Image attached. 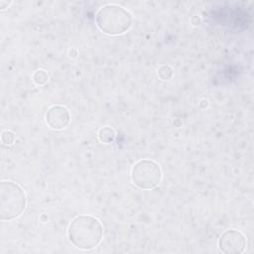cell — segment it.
<instances>
[{
	"instance_id": "obj_1",
	"label": "cell",
	"mask_w": 254,
	"mask_h": 254,
	"mask_svg": "<svg viewBox=\"0 0 254 254\" xmlns=\"http://www.w3.org/2000/svg\"><path fill=\"white\" fill-rule=\"evenodd\" d=\"M67 237L70 243L78 249L90 250L99 245L103 237L101 222L90 215L74 217L67 227Z\"/></svg>"
},
{
	"instance_id": "obj_3",
	"label": "cell",
	"mask_w": 254,
	"mask_h": 254,
	"mask_svg": "<svg viewBox=\"0 0 254 254\" xmlns=\"http://www.w3.org/2000/svg\"><path fill=\"white\" fill-rule=\"evenodd\" d=\"M26 206V194L23 189L11 181L0 183V218L12 220L21 215Z\"/></svg>"
},
{
	"instance_id": "obj_4",
	"label": "cell",
	"mask_w": 254,
	"mask_h": 254,
	"mask_svg": "<svg viewBox=\"0 0 254 254\" xmlns=\"http://www.w3.org/2000/svg\"><path fill=\"white\" fill-rule=\"evenodd\" d=\"M131 180L136 187L151 190L161 183L162 170L160 166L152 160H140L132 167Z\"/></svg>"
},
{
	"instance_id": "obj_5",
	"label": "cell",
	"mask_w": 254,
	"mask_h": 254,
	"mask_svg": "<svg viewBox=\"0 0 254 254\" xmlns=\"http://www.w3.org/2000/svg\"><path fill=\"white\" fill-rule=\"evenodd\" d=\"M246 247V238L238 230L224 231L218 239V248L225 254H240Z\"/></svg>"
},
{
	"instance_id": "obj_10",
	"label": "cell",
	"mask_w": 254,
	"mask_h": 254,
	"mask_svg": "<svg viewBox=\"0 0 254 254\" xmlns=\"http://www.w3.org/2000/svg\"><path fill=\"white\" fill-rule=\"evenodd\" d=\"M15 138H16L15 133L10 130H6L1 134V141L5 145H12L15 141Z\"/></svg>"
},
{
	"instance_id": "obj_2",
	"label": "cell",
	"mask_w": 254,
	"mask_h": 254,
	"mask_svg": "<svg viewBox=\"0 0 254 254\" xmlns=\"http://www.w3.org/2000/svg\"><path fill=\"white\" fill-rule=\"evenodd\" d=\"M95 22L101 32L115 36L127 32L132 26L133 18L125 8L116 4H107L97 11Z\"/></svg>"
},
{
	"instance_id": "obj_8",
	"label": "cell",
	"mask_w": 254,
	"mask_h": 254,
	"mask_svg": "<svg viewBox=\"0 0 254 254\" xmlns=\"http://www.w3.org/2000/svg\"><path fill=\"white\" fill-rule=\"evenodd\" d=\"M33 80L37 85H44L49 80V74L44 69H38L33 74Z\"/></svg>"
},
{
	"instance_id": "obj_11",
	"label": "cell",
	"mask_w": 254,
	"mask_h": 254,
	"mask_svg": "<svg viewBox=\"0 0 254 254\" xmlns=\"http://www.w3.org/2000/svg\"><path fill=\"white\" fill-rule=\"evenodd\" d=\"M10 4H11V1H8V2L6 1V2H4V0H1V1H0V8H1V10L5 9V8H8Z\"/></svg>"
},
{
	"instance_id": "obj_6",
	"label": "cell",
	"mask_w": 254,
	"mask_h": 254,
	"mask_svg": "<svg viewBox=\"0 0 254 254\" xmlns=\"http://www.w3.org/2000/svg\"><path fill=\"white\" fill-rule=\"evenodd\" d=\"M46 123L54 130L64 129L70 122V113L63 105H53L46 113Z\"/></svg>"
},
{
	"instance_id": "obj_7",
	"label": "cell",
	"mask_w": 254,
	"mask_h": 254,
	"mask_svg": "<svg viewBox=\"0 0 254 254\" xmlns=\"http://www.w3.org/2000/svg\"><path fill=\"white\" fill-rule=\"evenodd\" d=\"M115 137H116L115 130L113 128L109 127V126L102 127L98 131V139L101 143L109 144V143L114 141Z\"/></svg>"
},
{
	"instance_id": "obj_9",
	"label": "cell",
	"mask_w": 254,
	"mask_h": 254,
	"mask_svg": "<svg viewBox=\"0 0 254 254\" xmlns=\"http://www.w3.org/2000/svg\"><path fill=\"white\" fill-rule=\"evenodd\" d=\"M157 74L159 76L160 79L162 80H169L172 78L173 74H174V70L170 65L164 64L162 66H160L157 70Z\"/></svg>"
}]
</instances>
